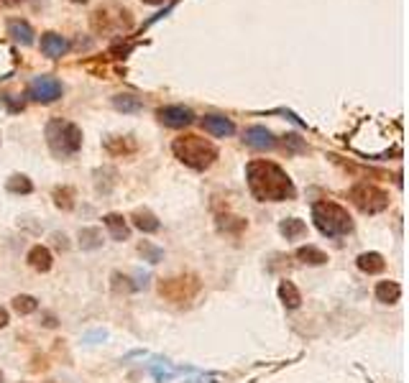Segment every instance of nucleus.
<instances>
[{
    "instance_id": "f257e3e1",
    "label": "nucleus",
    "mask_w": 409,
    "mask_h": 383,
    "mask_svg": "<svg viewBox=\"0 0 409 383\" xmlns=\"http://www.w3.org/2000/svg\"><path fill=\"white\" fill-rule=\"evenodd\" d=\"M246 182L251 195L258 202H287L297 197V189L287 177V171L274 161H263V158L251 161L246 166Z\"/></svg>"
},
{
    "instance_id": "f03ea898",
    "label": "nucleus",
    "mask_w": 409,
    "mask_h": 383,
    "mask_svg": "<svg viewBox=\"0 0 409 383\" xmlns=\"http://www.w3.org/2000/svg\"><path fill=\"white\" fill-rule=\"evenodd\" d=\"M171 151L184 166H190L195 171L210 169L218 161V146L202 136H179L171 143Z\"/></svg>"
},
{
    "instance_id": "7ed1b4c3",
    "label": "nucleus",
    "mask_w": 409,
    "mask_h": 383,
    "mask_svg": "<svg viewBox=\"0 0 409 383\" xmlns=\"http://www.w3.org/2000/svg\"><path fill=\"white\" fill-rule=\"evenodd\" d=\"M312 223L325 238H343L353 230V220H350L348 210L330 200H320L312 205Z\"/></svg>"
},
{
    "instance_id": "20e7f679",
    "label": "nucleus",
    "mask_w": 409,
    "mask_h": 383,
    "mask_svg": "<svg viewBox=\"0 0 409 383\" xmlns=\"http://www.w3.org/2000/svg\"><path fill=\"white\" fill-rule=\"evenodd\" d=\"M46 143H49L51 153L59 158L77 156L82 148L80 126H74V123L69 121H61V118H54V121L46 123Z\"/></svg>"
},
{
    "instance_id": "39448f33",
    "label": "nucleus",
    "mask_w": 409,
    "mask_h": 383,
    "mask_svg": "<svg viewBox=\"0 0 409 383\" xmlns=\"http://www.w3.org/2000/svg\"><path fill=\"white\" fill-rule=\"evenodd\" d=\"M348 200L353 202L363 215H379L389 207V195H386L384 189L376 187V184H368V182L355 184L348 192Z\"/></svg>"
},
{
    "instance_id": "423d86ee",
    "label": "nucleus",
    "mask_w": 409,
    "mask_h": 383,
    "mask_svg": "<svg viewBox=\"0 0 409 383\" xmlns=\"http://www.w3.org/2000/svg\"><path fill=\"white\" fill-rule=\"evenodd\" d=\"M61 82L54 77H46V74H41V77H34L29 85V98L34 100V103H41V105H51L56 103V100L61 98Z\"/></svg>"
},
{
    "instance_id": "0eeeda50",
    "label": "nucleus",
    "mask_w": 409,
    "mask_h": 383,
    "mask_svg": "<svg viewBox=\"0 0 409 383\" xmlns=\"http://www.w3.org/2000/svg\"><path fill=\"white\" fill-rule=\"evenodd\" d=\"M156 118H159L166 128H187L195 123V113H192L190 108H184V105H166V108H159Z\"/></svg>"
},
{
    "instance_id": "6e6552de",
    "label": "nucleus",
    "mask_w": 409,
    "mask_h": 383,
    "mask_svg": "<svg viewBox=\"0 0 409 383\" xmlns=\"http://www.w3.org/2000/svg\"><path fill=\"white\" fill-rule=\"evenodd\" d=\"M246 146H251L253 151H274L276 148V136L271 133L269 128H263V126H251L246 128Z\"/></svg>"
},
{
    "instance_id": "1a4fd4ad",
    "label": "nucleus",
    "mask_w": 409,
    "mask_h": 383,
    "mask_svg": "<svg viewBox=\"0 0 409 383\" xmlns=\"http://www.w3.org/2000/svg\"><path fill=\"white\" fill-rule=\"evenodd\" d=\"M103 223H105V228H108L110 238H113L116 243H123V240H128V238H131V225H128V220L123 218V215L110 213V215H105V218H103Z\"/></svg>"
},
{
    "instance_id": "9d476101",
    "label": "nucleus",
    "mask_w": 409,
    "mask_h": 383,
    "mask_svg": "<svg viewBox=\"0 0 409 383\" xmlns=\"http://www.w3.org/2000/svg\"><path fill=\"white\" fill-rule=\"evenodd\" d=\"M202 128H205L208 133L218 136V138H226V136L236 133V123L226 116H205L202 118Z\"/></svg>"
},
{
    "instance_id": "9b49d317",
    "label": "nucleus",
    "mask_w": 409,
    "mask_h": 383,
    "mask_svg": "<svg viewBox=\"0 0 409 383\" xmlns=\"http://www.w3.org/2000/svg\"><path fill=\"white\" fill-rule=\"evenodd\" d=\"M69 49V41L61 34H54V31H49V34H44L41 36V51L46 56H51V59H59V56H64Z\"/></svg>"
},
{
    "instance_id": "f8f14e48",
    "label": "nucleus",
    "mask_w": 409,
    "mask_h": 383,
    "mask_svg": "<svg viewBox=\"0 0 409 383\" xmlns=\"http://www.w3.org/2000/svg\"><path fill=\"white\" fill-rule=\"evenodd\" d=\"M26 261H29V266L34 268V271L46 274V271L54 266V255H51L49 248H44V245H34V248L29 250V255H26Z\"/></svg>"
},
{
    "instance_id": "ddd939ff",
    "label": "nucleus",
    "mask_w": 409,
    "mask_h": 383,
    "mask_svg": "<svg viewBox=\"0 0 409 383\" xmlns=\"http://www.w3.org/2000/svg\"><path fill=\"white\" fill-rule=\"evenodd\" d=\"M8 36L16 44H21V46H31V44H34V29H31L29 21L13 19L8 21Z\"/></svg>"
},
{
    "instance_id": "4468645a",
    "label": "nucleus",
    "mask_w": 409,
    "mask_h": 383,
    "mask_svg": "<svg viewBox=\"0 0 409 383\" xmlns=\"http://www.w3.org/2000/svg\"><path fill=\"white\" fill-rule=\"evenodd\" d=\"M131 223H133V228H138L141 233H156L161 228V223H159V218H156V215L151 213V210H146V207H143V210H133V213H131Z\"/></svg>"
},
{
    "instance_id": "2eb2a0df",
    "label": "nucleus",
    "mask_w": 409,
    "mask_h": 383,
    "mask_svg": "<svg viewBox=\"0 0 409 383\" xmlns=\"http://www.w3.org/2000/svg\"><path fill=\"white\" fill-rule=\"evenodd\" d=\"M355 266L363 271V274L373 276V274H381L386 268V261H384V255L376 253V250H371V253H360L358 258H355Z\"/></svg>"
},
{
    "instance_id": "dca6fc26",
    "label": "nucleus",
    "mask_w": 409,
    "mask_h": 383,
    "mask_svg": "<svg viewBox=\"0 0 409 383\" xmlns=\"http://www.w3.org/2000/svg\"><path fill=\"white\" fill-rule=\"evenodd\" d=\"M373 294H376V299H379L381 305H397L399 297H402V286L397 281H379Z\"/></svg>"
},
{
    "instance_id": "f3484780",
    "label": "nucleus",
    "mask_w": 409,
    "mask_h": 383,
    "mask_svg": "<svg viewBox=\"0 0 409 383\" xmlns=\"http://www.w3.org/2000/svg\"><path fill=\"white\" fill-rule=\"evenodd\" d=\"M279 299H281V305L287 307V310H297V307L302 305V294L300 289L292 284V281H281L279 284Z\"/></svg>"
},
{
    "instance_id": "a211bd4d",
    "label": "nucleus",
    "mask_w": 409,
    "mask_h": 383,
    "mask_svg": "<svg viewBox=\"0 0 409 383\" xmlns=\"http://www.w3.org/2000/svg\"><path fill=\"white\" fill-rule=\"evenodd\" d=\"M279 230H281V235L287 238V240H300V238H305V235H307L305 220H300V218H287V220H281Z\"/></svg>"
},
{
    "instance_id": "6ab92c4d",
    "label": "nucleus",
    "mask_w": 409,
    "mask_h": 383,
    "mask_svg": "<svg viewBox=\"0 0 409 383\" xmlns=\"http://www.w3.org/2000/svg\"><path fill=\"white\" fill-rule=\"evenodd\" d=\"M294 255H297V261L307 263V266H323V263H328V253L315 248V245H302Z\"/></svg>"
},
{
    "instance_id": "aec40b11",
    "label": "nucleus",
    "mask_w": 409,
    "mask_h": 383,
    "mask_svg": "<svg viewBox=\"0 0 409 383\" xmlns=\"http://www.w3.org/2000/svg\"><path fill=\"white\" fill-rule=\"evenodd\" d=\"M113 108H116L118 113L133 116V113L143 110V103H141V98H133V95H116V98H113Z\"/></svg>"
},
{
    "instance_id": "412c9836",
    "label": "nucleus",
    "mask_w": 409,
    "mask_h": 383,
    "mask_svg": "<svg viewBox=\"0 0 409 383\" xmlns=\"http://www.w3.org/2000/svg\"><path fill=\"white\" fill-rule=\"evenodd\" d=\"M103 245V230L100 228H82L80 230V248L95 250Z\"/></svg>"
},
{
    "instance_id": "4be33fe9",
    "label": "nucleus",
    "mask_w": 409,
    "mask_h": 383,
    "mask_svg": "<svg viewBox=\"0 0 409 383\" xmlns=\"http://www.w3.org/2000/svg\"><path fill=\"white\" fill-rule=\"evenodd\" d=\"M6 189L11 195H31V192H34V184H31V179L26 177V174H13V177L8 179Z\"/></svg>"
},
{
    "instance_id": "5701e85b",
    "label": "nucleus",
    "mask_w": 409,
    "mask_h": 383,
    "mask_svg": "<svg viewBox=\"0 0 409 383\" xmlns=\"http://www.w3.org/2000/svg\"><path fill=\"white\" fill-rule=\"evenodd\" d=\"M13 310L19 312L21 317L34 315V312L39 310V302H36V297H31V294H19V297L13 299Z\"/></svg>"
},
{
    "instance_id": "b1692460",
    "label": "nucleus",
    "mask_w": 409,
    "mask_h": 383,
    "mask_svg": "<svg viewBox=\"0 0 409 383\" xmlns=\"http://www.w3.org/2000/svg\"><path fill=\"white\" fill-rule=\"evenodd\" d=\"M138 253L143 255V261L159 263V261H161V255H164V250H161L159 245L148 243V240H141V243H138Z\"/></svg>"
},
{
    "instance_id": "393cba45",
    "label": "nucleus",
    "mask_w": 409,
    "mask_h": 383,
    "mask_svg": "<svg viewBox=\"0 0 409 383\" xmlns=\"http://www.w3.org/2000/svg\"><path fill=\"white\" fill-rule=\"evenodd\" d=\"M281 146H284V151H287V153L307 151V143L297 133H287V136H284V138H281Z\"/></svg>"
},
{
    "instance_id": "a878e982",
    "label": "nucleus",
    "mask_w": 409,
    "mask_h": 383,
    "mask_svg": "<svg viewBox=\"0 0 409 383\" xmlns=\"http://www.w3.org/2000/svg\"><path fill=\"white\" fill-rule=\"evenodd\" d=\"M54 202L61 210H72L74 207V189L72 187H61L54 192Z\"/></svg>"
},
{
    "instance_id": "bb28decb",
    "label": "nucleus",
    "mask_w": 409,
    "mask_h": 383,
    "mask_svg": "<svg viewBox=\"0 0 409 383\" xmlns=\"http://www.w3.org/2000/svg\"><path fill=\"white\" fill-rule=\"evenodd\" d=\"M54 243L59 245L61 250H67L69 243H67V235H61V233H54Z\"/></svg>"
},
{
    "instance_id": "cd10ccee",
    "label": "nucleus",
    "mask_w": 409,
    "mask_h": 383,
    "mask_svg": "<svg viewBox=\"0 0 409 383\" xmlns=\"http://www.w3.org/2000/svg\"><path fill=\"white\" fill-rule=\"evenodd\" d=\"M6 325H8V310L0 307V327H6Z\"/></svg>"
},
{
    "instance_id": "c85d7f7f",
    "label": "nucleus",
    "mask_w": 409,
    "mask_h": 383,
    "mask_svg": "<svg viewBox=\"0 0 409 383\" xmlns=\"http://www.w3.org/2000/svg\"><path fill=\"white\" fill-rule=\"evenodd\" d=\"M0 3H3V6H21V3H24V0H0Z\"/></svg>"
},
{
    "instance_id": "c756f323",
    "label": "nucleus",
    "mask_w": 409,
    "mask_h": 383,
    "mask_svg": "<svg viewBox=\"0 0 409 383\" xmlns=\"http://www.w3.org/2000/svg\"><path fill=\"white\" fill-rule=\"evenodd\" d=\"M44 325H46V327H54L56 320H54V317H51V315H46V322H44Z\"/></svg>"
},
{
    "instance_id": "7c9ffc66",
    "label": "nucleus",
    "mask_w": 409,
    "mask_h": 383,
    "mask_svg": "<svg viewBox=\"0 0 409 383\" xmlns=\"http://www.w3.org/2000/svg\"><path fill=\"white\" fill-rule=\"evenodd\" d=\"M141 3H146V6H161L164 0H141Z\"/></svg>"
},
{
    "instance_id": "2f4dec72",
    "label": "nucleus",
    "mask_w": 409,
    "mask_h": 383,
    "mask_svg": "<svg viewBox=\"0 0 409 383\" xmlns=\"http://www.w3.org/2000/svg\"><path fill=\"white\" fill-rule=\"evenodd\" d=\"M72 3H80V6H82V3H87V0H72Z\"/></svg>"
},
{
    "instance_id": "473e14b6",
    "label": "nucleus",
    "mask_w": 409,
    "mask_h": 383,
    "mask_svg": "<svg viewBox=\"0 0 409 383\" xmlns=\"http://www.w3.org/2000/svg\"><path fill=\"white\" fill-rule=\"evenodd\" d=\"M0 383H3V373H0Z\"/></svg>"
},
{
    "instance_id": "72a5a7b5",
    "label": "nucleus",
    "mask_w": 409,
    "mask_h": 383,
    "mask_svg": "<svg viewBox=\"0 0 409 383\" xmlns=\"http://www.w3.org/2000/svg\"><path fill=\"white\" fill-rule=\"evenodd\" d=\"M49 383H54V381H49Z\"/></svg>"
}]
</instances>
